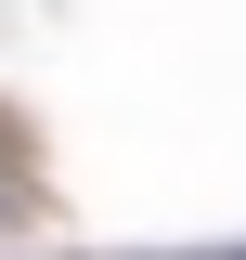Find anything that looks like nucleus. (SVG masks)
<instances>
[{"mask_svg": "<svg viewBox=\"0 0 246 260\" xmlns=\"http://www.w3.org/2000/svg\"><path fill=\"white\" fill-rule=\"evenodd\" d=\"M26 221V143H13V130H0V234Z\"/></svg>", "mask_w": 246, "mask_h": 260, "instance_id": "1", "label": "nucleus"}]
</instances>
